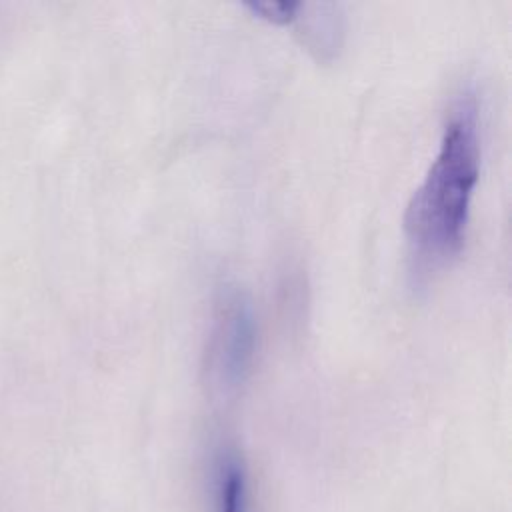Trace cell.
Returning a JSON list of instances; mask_svg holds the SVG:
<instances>
[{
	"instance_id": "1",
	"label": "cell",
	"mask_w": 512,
	"mask_h": 512,
	"mask_svg": "<svg viewBox=\"0 0 512 512\" xmlns=\"http://www.w3.org/2000/svg\"><path fill=\"white\" fill-rule=\"evenodd\" d=\"M478 178V100L472 90H462L446 114L436 158L404 210V236L416 280H428L460 254Z\"/></svg>"
},
{
	"instance_id": "2",
	"label": "cell",
	"mask_w": 512,
	"mask_h": 512,
	"mask_svg": "<svg viewBox=\"0 0 512 512\" xmlns=\"http://www.w3.org/2000/svg\"><path fill=\"white\" fill-rule=\"evenodd\" d=\"M258 322L252 300L240 288H224L212 312L204 352V376L216 398H232L250 376Z\"/></svg>"
},
{
	"instance_id": "3",
	"label": "cell",
	"mask_w": 512,
	"mask_h": 512,
	"mask_svg": "<svg viewBox=\"0 0 512 512\" xmlns=\"http://www.w3.org/2000/svg\"><path fill=\"white\" fill-rule=\"evenodd\" d=\"M312 14L306 16L304 12V4H300V10L296 14L298 22V30L304 34L306 44L312 50H318L320 54H324L326 50H334L340 46V14H338V6L336 4H308Z\"/></svg>"
},
{
	"instance_id": "4",
	"label": "cell",
	"mask_w": 512,
	"mask_h": 512,
	"mask_svg": "<svg viewBox=\"0 0 512 512\" xmlns=\"http://www.w3.org/2000/svg\"><path fill=\"white\" fill-rule=\"evenodd\" d=\"M216 512H248L246 472L234 454H222L218 462Z\"/></svg>"
},
{
	"instance_id": "5",
	"label": "cell",
	"mask_w": 512,
	"mask_h": 512,
	"mask_svg": "<svg viewBox=\"0 0 512 512\" xmlns=\"http://www.w3.org/2000/svg\"><path fill=\"white\" fill-rule=\"evenodd\" d=\"M300 4L302 2H292V0H252V2H246L244 6L272 24H288L296 20Z\"/></svg>"
}]
</instances>
